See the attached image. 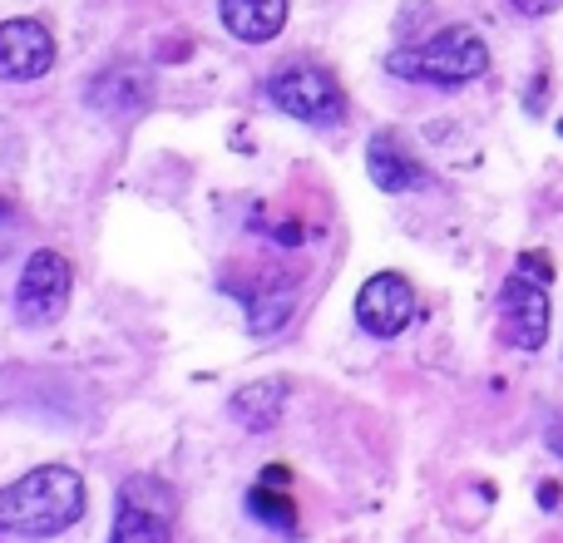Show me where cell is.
<instances>
[{
  "instance_id": "cell-16",
  "label": "cell",
  "mask_w": 563,
  "mask_h": 543,
  "mask_svg": "<svg viewBox=\"0 0 563 543\" xmlns=\"http://www.w3.org/2000/svg\"><path fill=\"white\" fill-rule=\"evenodd\" d=\"M544 445H549V450H554V455L563 459V415L549 420V430H544Z\"/></svg>"
},
{
  "instance_id": "cell-7",
  "label": "cell",
  "mask_w": 563,
  "mask_h": 543,
  "mask_svg": "<svg viewBox=\"0 0 563 543\" xmlns=\"http://www.w3.org/2000/svg\"><path fill=\"white\" fill-rule=\"evenodd\" d=\"M416 311H420L416 287H410L400 272H376V277H366L356 291V321L366 336H380V341L400 336V331L416 321Z\"/></svg>"
},
{
  "instance_id": "cell-11",
  "label": "cell",
  "mask_w": 563,
  "mask_h": 543,
  "mask_svg": "<svg viewBox=\"0 0 563 543\" xmlns=\"http://www.w3.org/2000/svg\"><path fill=\"white\" fill-rule=\"evenodd\" d=\"M218 20L243 45H267L287 25V0H218Z\"/></svg>"
},
{
  "instance_id": "cell-5",
  "label": "cell",
  "mask_w": 563,
  "mask_h": 543,
  "mask_svg": "<svg viewBox=\"0 0 563 543\" xmlns=\"http://www.w3.org/2000/svg\"><path fill=\"white\" fill-rule=\"evenodd\" d=\"M178 524V495L168 479L158 475H129L119 485L114 509V539L119 543H158Z\"/></svg>"
},
{
  "instance_id": "cell-2",
  "label": "cell",
  "mask_w": 563,
  "mask_h": 543,
  "mask_svg": "<svg viewBox=\"0 0 563 543\" xmlns=\"http://www.w3.org/2000/svg\"><path fill=\"white\" fill-rule=\"evenodd\" d=\"M386 69L396 79L455 89V85H470V79L485 75V69H489V49H485V40H479L470 25H445L440 35H430L426 45L396 49V55L386 59Z\"/></svg>"
},
{
  "instance_id": "cell-3",
  "label": "cell",
  "mask_w": 563,
  "mask_h": 543,
  "mask_svg": "<svg viewBox=\"0 0 563 543\" xmlns=\"http://www.w3.org/2000/svg\"><path fill=\"white\" fill-rule=\"evenodd\" d=\"M549 253H519L515 272L499 287V331L515 351H539L549 341Z\"/></svg>"
},
{
  "instance_id": "cell-14",
  "label": "cell",
  "mask_w": 563,
  "mask_h": 543,
  "mask_svg": "<svg viewBox=\"0 0 563 543\" xmlns=\"http://www.w3.org/2000/svg\"><path fill=\"white\" fill-rule=\"evenodd\" d=\"M297 291L282 287V291H247V326L263 336V331H277L282 321L291 317V307H297Z\"/></svg>"
},
{
  "instance_id": "cell-6",
  "label": "cell",
  "mask_w": 563,
  "mask_h": 543,
  "mask_svg": "<svg viewBox=\"0 0 563 543\" xmlns=\"http://www.w3.org/2000/svg\"><path fill=\"white\" fill-rule=\"evenodd\" d=\"M69 287H75V272L55 253V247H40L30 253V263L20 267L15 281V317L25 326H55L69 307Z\"/></svg>"
},
{
  "instance_id": "cell-12",
  "label": "cell",
  "mask_w": 563,
  "mask_h": 543,
  "mask_svg": "<svg viewBox=\"0 0 563 543\" xmlns=\"http://www.w3.org/2000/svg\"><path fill=\"white\" fill-rule=\"evenodd\" d=\"M233 420H243L247 430H273L282 420V410H287V386L282 380H253V386H243L233 396Z\"/></svg>"
},
{
  "instance_id": "cell-8",
  "label": "cell",
  "mask_w": 563,
  "mask_h": 543,
  "mask_svg": "<svg viewBox=\"0 0 563 543\" xmlns=\"http://www.w3.org/2000/svg\"><path fill=\"white\" fill-rule=\"evenodd\" d=\"M49 65H55V35L40 20H0V79L30 85V79L49 75Z\"/></svg>"
},
{
  "instance_id": "cell-13",
  "label": "cell",
  "mask_w": 563,
  "mask_h": 543,
  "mask_svg": "<svg viewBox=\"0 0 563 543\" xmlns=\"http://www.w3.org/2000/svg\"><path fill=\"white\" fill-rule=\"evenodd\" d=\"M247 514H253L257 524L277 529V534H291V529H297V505H291L282 489L267 485V479L253 489V495H247Z\"/></svg>"
},
{
  "instance_id": "cell-1",
  "label": "cell",
  "mask_w": 563,
  "mask_h": 543,
  "mask_svg": "<svg viewBox=\"0 0 563 543\" xmlns=\"http://www.w3.org/2000/svg\"><path fill=\"white\" fill-rule=\"evenodd\" d=\"M85 519V479L69 465H40L0 489V534L49 539Z\"/></svg>"
},
{
  "instance_id": "cell-4",
  "label": "cell",
  "mask_w": 563,
  "mask_h": 543,
  "mask_svg": "<svg viewBox=\"0 0 563 543\" xmlns=\"http://www.w3.org/2000/svg\"><path fill=\"white\" fill-rule=\"evenodd\" d=\"M267 99L282 109V114L301 119L311 129H331L346 119V89L336 85V75L311 59H291L282 65L273 79H267Z\"/></svg>"
},
{
  "instance_id": "cell-17",
  "label": "cell",
  "mask_w": 563,
  "mask_h": 543,
  "mask_svg": "<svg viewBox=\"0 0 563 543\" xmlns=\"http://www.w3.org/2000/svg\"><path fill=\"white\" fill-rule=\"evenodd\" d=\"M10 228H15V208H10V198H0V233L10 237Z\"/></svg>"
},
{
  "instance_id": "cell-15",
  "label": "cell",
  "mask_w": 563,
  "mask_h": 543,
  "mask_svg": "<svg viewBox=\"0 0 563 543\" xmlns=\"http://www.w3.org/2000/svg\"><path fill=\"white\" fill-rule=\"evenodd\" d=\"M509 5H515V10H519V15L539 20V15H554V10L563 5V0H509Z\"/></svg>"
},
{
  "instance_id": "cell-10",
  "label": "cell",
  "mask_w": 563,
  "mask_h": 543,
  "mask_svg": "<svg viewBox=\"0 0 563 543\" xmlns=\"http://www.w3.org/2000/svg\"><path fill=\"white\" fill-rule=\"evenodd\" d=\"M148 99H154V79H148L139 65H109L104 75H95V85H89V104H95L99 114H114V119L144 114Z\"/></svg>"
},
{
  "instance_id": "cell-9",
  "label": "cell",
  "mask_w": 563,
  "mask_h": 543,
  "mask_svg": "<svg viewBox=\"0 0 563 543\" xmlns=\"http://www.w3.org/2000/svg\"><path fill=\"white\" fill-rule=\"evenodd\" d=\"M366 174H371V184H376L380 193H410V188H426L430 184L426 164L410 154V144L396 134V129H380V134H371V144H366Z\"/></svg>"
}]
</instances>
